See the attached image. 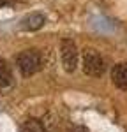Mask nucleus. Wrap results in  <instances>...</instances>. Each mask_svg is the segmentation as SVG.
<instances>
[{
	"label": "nucleus",
	"mask_w": 127,
	"mask_h": 132,
	"mask_svg": "<svg viewBox=\"0 0 127 132\" xmlns=\"http://www.w3.org/2000/svg\"><path fill=\"white\" fill-rule=\"evenodd\" d=\"M44 23H46L44 14H41V12H32V14L25 16L21 20V28L23 30H28V32H34V30H39Z\"/></svg>",
	"instance_id": "5"
},
{
	"label": "nucleus",
	"mask_w": 127,
	"mask_h": 132,
	"mask_svg": "<svg viewBox=\"0 0 127 132\" xmlns=\"http://www.w3.org/2000/svg\"><path fill=\"white\" fill-rule=\"evenodd\" d=\"M83 72L88 76L99 78L104 72V60L95 50H85L83 53Z\"/></svg>",
	"instance_id": "2"
},
{
	"label": "nucleus",
	"mask_w": 127,
	"mask_h": 132,
	"mask_svg": "<svg viewBox=\"0 0 127 132\" xmlns=\"http://www.w3.org/2000/svg\"><path fill=\"white\" fill-rule=\"evenodd\" d=\"M12 85V72H11V67L7 65V62L4 58H0V90L7 88Z\"/></svg>",
	"instance_id": "6"
},
{
	"label": "nucleus",
	"mask_w": 127,
	"mask_h": 132,
	"mask_svg": "<svg viewBox=\"0 0 127 132\" xmlns=\"http://www.w3.org/2000/svg\"><path fill=\"white\" fill-rule=\"evenodd\" d=\"M21 132H46V129L39 118H28L21 125Z\"/></svg>",
	"instance_id": "7"
},
{
	"label": "nucleus",
	"mask_w": 127,
	"mask_h": 132,
	"mask_svg": "<svg viewBox=\"0 0 127 132\" xmlns=\"http://www.w3.org/2000/svg\"><path fill=\"white\" fill-rule=\"evenodd\" d=\"M16 63H18V69H20L21 74L28 78V76L35 74L41 69V55H39V51H35V50H27L18 55Z\"/></svg>",
	"instance_id": "1"
},
{
	"label": "nucleus",
	"mask_w": 127,
	"mask_h": 132,
	"mask_svg": "<svg viewBox=\"0 0 127 132\" xmlns=\"http://www.w3.org/2000/svg\"><path fill=\"white\" fill-rule=\"evenodd\" d=\"M111 79L113 85L120 90H127V62L116 63L111 71Z\"/></svg>",
	"instance_id": "4"
},
{
	"label": "nucleus",
	"mask_w": 127,
	"mask_h": 132,
	"mask_svg": "<svg viewBox=\"0 0 127 132\" xmlns=\"http://www.w3.org/2000/svg\"><path fill=\"white\" fill-rule=\"evenodd\" d=\"M0 4H2V0H0Z\"/></svg>",
	"instance_id": "8"
},
{
	"label": "nucleus",
	"mask_w": 127,
	"mask_h": 132,
	"mask_svg": "<svg viewBox=\"0 0 127 132\" xmlns=\"http://www.w3.org/2000/svg\"><path fill=\"white\" fill-rule=\"evenodd\" d=\"M60 56H62V65L65 72H74L78 67V50L76 44L69 39H64L60 46Z\"/></svg>",
	"instance_id": "3"
}]
</instances>
